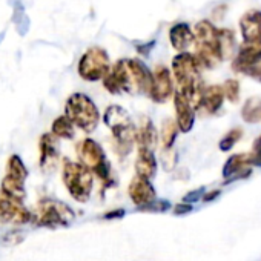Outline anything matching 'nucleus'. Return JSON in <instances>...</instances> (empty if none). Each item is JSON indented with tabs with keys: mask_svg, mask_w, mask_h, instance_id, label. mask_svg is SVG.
I'll use <instances>...</instances> for the list:
<instances>
[{
	"mask_svg": "<svg viewBox=\"0 0 261 261\" xmlns=\"http://www.w3.org/2000/svg\"><path fill=\"white\" fill-rule=\"evenodd\" d=\"M178 126L175 123L174 118H166L162 124V130H160V140H162V146L163 149H169L174 148V143L177 140L178 136Z\"/></svg>",
	"mask_w": 261,
	"mask_h": 261,
	"instance_id": "393cba45",
	"label": "nucleus"
},
{
	"mask_svg": "<svg viewBox=\"0 0 261 261\" xmlns=\"http://www.w3.org/2000/svg\"><path fill=\"white\" fill-rule=\"evenodd\" d=\"M101 120L112 134L114 151L120 157H126L136 145L137 124L120 105L108 106L101 115Z\"/></svg>",
	"mask_w": 261,
	"mask_h": 261,
	"instance_id": "f03ea898",
	"label": "nucleus"
},
{
	"mask_svg": "<svg viewBox=\"0 0 261 261\" xmlns=\"http://www.w3.org/2000/svg\"><path fill=\"white\" fill-rule=\"evenodd\" d=\"M171 66H172V74L177 83V91L181 92L195 108L198 97H200V91L203 88V83H201L203 68L200 66L195 56L188 51L178 53L172 59Z\"/></svg>",
	"mask_w": 261,
	"mask_h": 261,
	"instance_id": "7ed1b4c3",
	"label": "nucleus"
},
{
	"mask_svg": "<svg viewBox=\"0 0 261 261\" xmlns=\"http://www.w3.org/2000/svg\"><path fill=\"white\" fill-rule=\"evenodd\" d=\"M174 108H175V123L178 126V130L183 134H188L192 130L195 123V108L191 105V101L177 89L174 91Z\"/></svg>",
	"mask_w": 261,
	"mask_h": 261,
	"instance_id": "2eb2a0df",
	"label": "nucleus"
},
{
	"mask_svg": "<svg viewBox=\"0 0 261 261\" xmlns=\"http://www.w3.org/2000/svg\"><path fill=\"white\" fill-rule=\"evenodd\" d=\"M155 40H151V42H143V43H137V53L140 54V56H149L151 54V51L154 49V46H155Z\"/></svg>",
	"mask_w": 261,
	"mask_h": 261,
	"instance_id": "72a5a7b5",
	"label": "nucleus"
},
{
	"mask_svg": "<svg viewBox=\"0 0 261 261\" xmlns=\"http://www.w3.org/2000/svg\"><path fill=\"white\" fill-rule=\"evenodd\" d=\"M169 42L175 51L178 53L188 51V48L194 43V33L189 23L186 22L174 23L169 30Z\"/></svg>",
	"mask_w": 261,
	"mask_h": 261,
	"instance_id": "aec40b11",
	"label": "nucleus"
},
{
	"mask_svg": "<svg viewBox=\"0 0 261 261\" xmlns=\"http://www.w3.org/2000/svg\"><path fill=\"white\" fill-rule=\"evenodd\" d=\"M51 134H54L57 139H63V140H72L75 136V127L72 124V121L63 114L54 118L53 124H51Z\"/></svg>",
	"mask_w": 261,
	"mask_h": 261,
	"instance_id": "4be33fe9",
	"label": "nucleus"
},
{
	"mask_svg": "<svg viewBox=\"0 0 261 261\" xmlns=\"http://www.w3.org/2000/svg\"><path fill=\"white\" fill-rule=\"evenodd\" d=\"M223 101H224V94H223V88L220 85L203 86L200 91V97H198L195 111H201L203 114L214 115L221 109Z\"/></svg>",
	"mask_w": 261,
	"mask_h": 261,
	"instance_id": "f3484780",
	"label": "nucleus"
},
{
	"mask_svg": "<svg viewBox=\"0 0 261 261\" xmlns=\"http://www.w3.org/2000/svg\"><path fill=\"white\" fill-rule=\"evenodd\" d=\"M194 33V46L195 59L201 68L214 69L221 62V51L218 42V28L211 20H200L192 30Z\"/></svg>",
	"mask_w": 261,
	"mask_h": 261,
	"instance_id": "20e7f679",
	"label": "nucleus"
},
{
	"mask_svg": "<svg viewBox=\"0 0 261 261\" xmlns=\"http://www.w3.org/2000/svg\"><path fill=\"white\" fill-rule=\"evenodd\" d=\"M65 115L85 134H92L100 123V111L94 100L83 94H71L65 103Z\"/></svg>",
	"mask_w": 261,
	"mask_h": 261,
	"instance_id": "39448f33",
	"label": "nucleus"
},
{
	"mask_svg": "<svg viewBox=\"0 0 261 261\" xmlns=\"http://www.w3.org/2000/svg\"><path fill=\"white\" fill-rule=\"evenodd\" d=\"M261 63V43H243L232 60V71L237 74H247Z\"/></svg>",
	"mask_w": 261,
	"mask_h": 261,
	"instance_id": "9b49d317",
	"label": "nucleus"
},
{
	"mask_svg": "<svg viewBox=\"0 0 261 261\" xmlns=\"http://www.w3.org/2000/svg\"><path fill=\"white\" fill-rule=\"evenodd\" d=\"M109 94L126 92L129 95H148L152 85V71L139 59H120L101 79Z\"/></svg>",
	"mask_w": 261,
	"mask_h": 261,
	"instance_id": "f257e3e1",
	"label": "nucleus"
},
{
	"mask_svg": "<svg viewBox=\"0 0 261 261\" xmlns=\"http://www.w3.org/2000/svg\"><path fill=\"white\" fill-rule=\"evenodd\" d=\"M77 157H79V162L82 165H85L88 169L95 171L103 162H106V154L101 148V145L91 139V137H86L83 139L82 142H79L77 145Z\"/></svg>",
	"mask_w": 261,
	"mask_h": 261,
	"instance_id": "ddd939ff",
	"label": "nucleus"
},
{
	"mask_svg": "<svg viewBox=\"0 0 261 261\" xmlns=\"http://www.w3.org/2000/svg\"><path fill=\"white\" fill-rule=\"evenodd\" d=\"M33 220V214L19 201L0 191V223L25 224Z\"/></svg>",
	"mask_w": 261,
	"mask_h": 261,
	"instance_id": "1a4fd4ad",
	"label": "nucleus"
},
{
	"mask_svg": "<svg viewBox=\"0 0 261 261\" xmlns=\"http://www.w3.org/2000/svg\"><path fill=\"white\" fill-rule=\"evenodd\" d=\"M39 152H40V168L43 172H51L56 169L59 159H60V152H59V139L51 134V133H45L40 140H39Z\"/></svg>",
	"mask_w": 261,
	"mask_h": 261,
	"instance_id": "4468645a",
	"label": "nucleus"
},
{
	"mask_svg": "<svg viewBox=\"0 0 261 261\" xmlns=\"http://www.w3.org/2000/svg\"><path fill=\"white\" fill-rule=\"evenodd\" d=\"M204 188H200V189H195V191H191L189 194H186L185 195V198H183V201L185 203H189V204H192V203H195V201H198V200H201V197H203V194H204Z\"/></svg>",
	"mask_w": 261,
	"mask_h": 261,
	"instance_id": "473e14b6",
	"label": "nucleus"
},
{
	"mask_svg": "<svg viewBox=\"0 0 261 261\" xmlns=\"http://www.w3.org/2000/svg\"><path fill=\"white\" fill-rule=\"evenodd\" d=\"M162 163H163V168L166 171H172L175 163H177V152L174 151V148H169V149H163V154H162Z\"/></svg>",
	"mask_w": 261,
	"mask_h": 261,
	"instance_id": "7c9ffc66",
	"label": "nucleus"
},
{
	"mask_svg": "<svg viewBox=\"0 0 261 261\" xmlns=\"http://www.w3.org/2000/svg\"><path fill=\"white\" fill-rule=\"evenodd\" d=\"M120 217H124V211L123 209H118V211H112V212L105 214V218H120Z\"/></svg>",
	"mask_w": 261,
	"mask_h": 261,
	"instance_id": "e433bc0d",
	"label": "nucleus"
},
{
	"mask_svg": "<svg viewBox=\"0 0 261 261\" xmlns=\"http://www.w3.org/2000/svg\"><path fill=\"white\" fill-rule=\"evenodd\" d=\"M62 180L69 195L79 201L86 203L91 197L94 186V174L80 162H72L69 159H63Z\"/></svg>",
	"mask_w": 261,
	"mask_h": 261,
	"instance_id": "423d86ee",
	"label": "nucleus"
},
{
	"mask_svg": "<svg viewBox=\"0 0 261 261\" xmlns=\"http://www.w3.org/2000/svg\"><path fill=\"white\" fill-rule=\"evenodd\" d=\"M13 7H14V13H13V22L16 23V28L19 31L20 36H25L28 33V27H30V20L25 11V7L20 0H13Z\"/></svg>",
	"mask_w": 261,
	"mask_h": 261,
	"instance_id": "cd10ccee",
	"label": "nucleus"
},
{
	"mask_svg": "<svg viewBox=\"0 0 261 261\" xmlns=\"http://www.w3.org/2000/svg\"><path fill=\"white\" fill-rule=\"evenodd\" d=\"M220 194H221V191H220V189H212V191H209V192H206V191H204V194H203L201 200H203L204 203H209V201L215 200L217 197H220Z\"/></svg>",
	"mask_w": 261,
	"mask_h": 261,
	"instance_id": "c9c22d12",
	"label": "nucleus"
},
{
	"mask_svg": "<svg viewBox=\"0 0 261 261\" xmlns=\"http://www.w3.org/2000/svg\"><path fill=\"white\" fill-rule=\"evenodd\" d=\"M7 175H11L14 178L23 180V181L28 178V168L25 166V163L20 159V155L13 154L8 159V162H7Z\"/></svg>",
	"mask_w": 261,
	"mask_h": 261,
	"instance_id": "bb28decb",
	"label": "nucleus"
},
{
	"mask_svg": "<svg viewBox=\"0 0 261 261\" xmlns=\"http://www.w3.org/2000/svg\"><path fill=\"white\" fill-rule=\"evenodd\" d=\"M74 218H75L74 211L63 201L54 198H43L39 203V214H37L36 224L40 227L57 229V227L69 226Z\"/></svg>",
	"mask_w": 261,
	"mask_h": 261,
	"instance_id": "6e6552de",
	"label": "nucleus"
},
{
	"mask_svg": "<svg viewBox=\"0 0 261 261\" xmlns=\"http://www.w3.org/2000/svg\"><path fill=\"white\" fill-rule=\"evenodd\" d=\"M127 194H129V198L133 200V203L139 209L148 206L149 203H152L157 198V192H155L151 180L139 177V175H136L133 180H130Z\"/></svg>",
	"mask_w": 261,
	"mask_h": 261,
	"instance_id": "dca6fc26",
	"label": "nucleus"
},
{
	"mask_svg": "<svg viewBox=\"0 0 261 261\" xmlns=\"http://www.w3.org/2000/svg\"><path fill=\"white\" fill-rule=\"evenodd\" d=\"M136 143L139 148L151 149L154 151L159 143V134L157 129L152 123V120L146 115L140 118V123L137 124V134H136Z\"/></svg>",
	"mask_w": 261,
	"mask_h": 261,
	"instance_id": "6ab92c4d",
	"label": "nucleus"
},
{
	"mask_svg": "<svg viewBox=\"0 0 261 261\" xmlns=\"http://www.w3.org/2000/svg\"><path fill=\"white\" fill-rule=\"evenodd\" d=\"M174 82L172 74L165 65H157L152 71V85L148 97L154 103H165L174 94Z\"/></svg>",
	"mask_w": 261,
	"mask_h": 261,
	"instance_id": "9d476101",
	"label": "nucleus"
},
{
	"mask_svg": "<svg viewBox=\"0 0 261 261\" xmlns=\"http://www.w3.org/2000/svg\"><path fill=\"white\" fill-rule=\"evenodd\" d=\"M250 77H255V79L261 83V63H259L258 66L253 68V71L250 72Z\"/></svg>",
	"mask_w": 261,
	"mask_h": 261,
	"instance_id": "58836bf2",
	"label": "nucleus"
},
{
	"mask_svg": "<svg viewBox=\"0 0 261 261\" xmlns=\"http://www.w3.org/2000/svg\"><path fill=\"white\" fill-rule=\"evenodd\" d=\"M171 207V203L168 200H154L152 203H149L148 206L139 209L142 212H166L168 209Z\"/></svg>",
	"mask_w": 261,
	"mask_h": 261,
	"instance_id": "2f4dec72",
	"label": "nucleus"
},
{
	"mask_svg": "<svg viewBox=\"0 0 261 261\" xmlns=\"http://www.w3.org/2000/svg\"><path fill=\"white\" fill-rule=\"evenodd\" d=\"M192 211V204H189V203H178L175 207H174V214L175 215H185V214H188V212H191Z\"/></svg>",
	"mask_w": 261,
	"mask_h": 261,
	"instance_id": "f704fd0d",
	"label": "nucleus"
},
{
	"mask_svg": "<svg viewBox=\"0 0 261 261\" xmlns=\"http://www.w3.org/2000/svg\"><path fill=\"white\" fill-rule=\"evenodd\" d=\"M252 152H255V154H258V155H261V136L253 142V146H252Z\"/></svg>",
	"mask_w": 261,
	"mask_h": 261,
	"instance_id": "4c0bfd02",
	"label": "nucleus"
},
{
	"mask_svg": "<svg viewBox=\"0 0 261 261\" xmlns=\"http://www.w3.org/2000/svg\"><path fill=\"white\" fill-rule=\"evenodd\" d=\"M2 191L4 194L19 200V201H23L25 197H27V189H25V181L23 180H19V178H14L11 175H5L4 180H2Z\"/></svg>",
	"mask_w": 261,
	"mask_h": 261,
	"instance_id": "5701e85b",
	"label": "nucleus"
},
{
	"mask_svg": "<svg viewBox=\"0 0 261 261\" xmlns=\"http://www.w3.org/2000/svg\"><path fill=\"white\" fill-rule=\"evenodd\" d=\"M221 88L226 100H229L230 103H237L240 100V82L237 79H227L221 85Z\"/></svg>",
	"mask_w": 261,
	"mask_h": 261,
	"instance_id": "c756f323",
	"label": "nucleus"
},
{
	"mask_svg": "<svg viewBox=\"0 0 261 261\" xmlns=\"http://www.w3.org/2000/svg\"><path fill=\"white\" fill-rule=\"evenodd\" d=\"M157 169H159V165H157V159L154 155V151L139 148L137 159H136V174L139 177L151 180L155 177Z\"/></svg>",
	"mask_w": 261,
	"mask_h": 261,
	"instance_id": "412c9836",
	"label": "nucleus"
},
{
	"mask_svg": "<svg viewBox=\"0 0 261 261\" xmlns=\"http://www.w3.org/2000/svg\"><path fill=\"white\" fill-rule=\"evenodd\" d=\"M241 118L246 123H256L261 120V98L250 97L241 106Z\"/></svg>",
	"mask_w": 261,
	"mask_h": 261,
	"instance_id": "a878e982",
	"label": "nucleus"
},
{
	"mask_svg": "<svg viewBox=\"0 0 261 261\" xmlns=\"http://www.w3.org/2000/svg\"><path fill=\"white\" fill-rule=\"evenodd\" d=\"M241 137H243V129H241V127H232V129L229 130V133H226V134L221 137V140H220V143H218L220 151H223V152L230 151V149L241 140Z\"/></svg>",
	"mask_w": 261,
	"mask_h": 261,
	"instance_id": "c85d7f7f",
	"label": "nucleus"
},
{
	"mask_svg": "<svg viewBox=\"0 0 261 261\" xmlns=\"http://www.w3.org/2000/svg\"><path fill=\"white\" fill-rule=\"evenodd\" d=\"M243 43H261V10H249L240 19Z\"/></svg>",
	"mask_w": 261,
	"mask_h": 261,
	"instance_id": "a211bd4d",
	"label": "nucleus"
},
{
	"mask_svg": "<svg viewBox=\"0 0 261 261\" xmlns=\"http://www.w3.org/2000/svg\"><path fill=\"white\" fill-rule=\"evenodd\" d=\"M218 42H220V51L223 60L232 57V54L237 49V42H235V34L229 28H218Z\"/></svg>",
	"mask_w": 261,
	"mask_h": 261,
	"instance_id": "b1692460",
	"label": "nucleus"
},
{
	"mask_svg": "<svg viewBox=\"0 0 261 261\" xmlns=\"http://www.w3.org/2000/svg\"><path fill=\"white\" fill-rule=\"evenodd\" d=\"M111 59L109 54L100 48L92 46L83 53L77 65V74L85 82H100L111 71Z\"/></svg>",
	"mask_w": 261,
	"mask_h": 261,
	"instance_id": "0eeeda50",
	"label": "nucleus"
},
{
	"mask_svg": "<svg viewBox=\"0 0 261 261\" xmlns=\"http://www.w3.org/2000/svg\"><path fill=\"white\" fill-rule=\"evenodd\" d=\"M252 174V165H250V157L249 152L243 154H233L230 155L224 166H223V183L229 185L238 180L249 178Z\"/></svg>",
	"mask_w": 261,
	"mask_h": 261,
	"instance_id": "f8f14e48",
	"label": "nucleus"
}]
</instances>
